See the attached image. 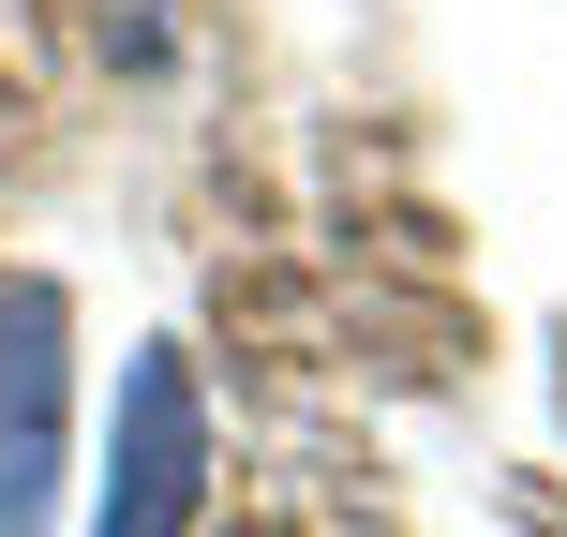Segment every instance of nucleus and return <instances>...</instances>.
I'll return each instance as SVG.
<instances>
[{
	"label": "nucleus",
	"instance_id": "nucleus-2",
	"mask_svg": "<svg viewBox=\"0 0 567 537\" xmlns=\"http://www.w3.org/2000/svg\"><path fill=\"white\" fill-rule=\"evenodd\" d=\"M209 508V389L179 343H135L120 359V433H105V493H90V537H195Z\"/></svg>",
	"mask_w": 567,
	"mask_h": 537
},
{
	"label": "nucleus",
	"instance_id": "nucleus-1",
	"mask_svg": "<svg viewBox=\"0 0 567 537\" xmlns=\"http://www.w3.org/2000/svg\"><path fill=\"white\" fill-rule=\"evenodd\" d=\"M75 493V299L45 269L0 283V537H60Z\"/></svg>",
	"mask_w": 567,
	"mask_h": 537
}]
</instances>
